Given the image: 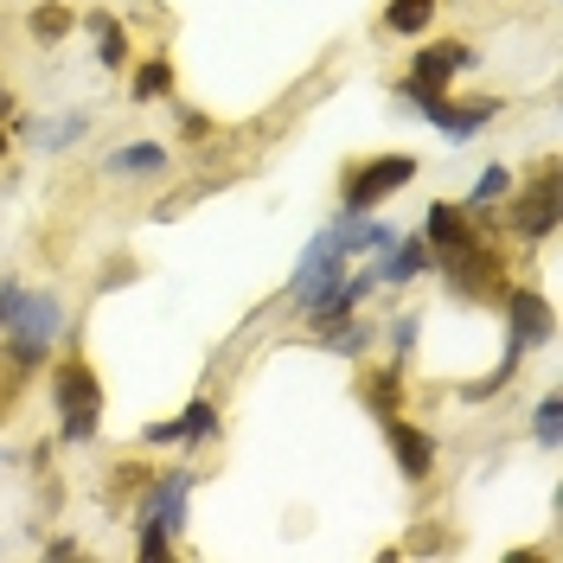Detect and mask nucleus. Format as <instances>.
I'll return each instance as SVG.
<instances>
[{
	"instance_id": "nucleus-15",
	"label": "nucleus",
	"mask_w": 563,
	"mask_h": 563,
	"mask_svg": "<svg viewBox=\"0 0 563 563\" xmlns=\"http://www.w3.org/2000/svg\"><path fill=\"white\" fill-rule=\"evenodd\" d=\"M90 38H97V65H103V70H122V65H129V33H122V20L90 13Z\"/></svg>"
},
{
	"instance_id": "nucleus-3",
	"label": "nucleus",
	"mask_w": 563,
	"mask_h": 563,
	"mask_svg": "<svg viewBox=\"0 0 563 563\" xmlns=\"http://www.w3.org/2000/svg\"><path fill=\"white\" fill-rule=\"evenodd\" d=\"M417 154H378V161H358L346 174V186H340V211H372L385 206L390 192H404L410 179H417Z\"/></svg>"
},
{
	"instance_id": "nucleus-16",
	"label": "nucleus",
	"mask_w": 563,
	"mask_h": 563,
	"mask_svg": "<svg viewBox=\"0 0 563 563\" xmlns=\"http://www.w3.org/2000/svg\"><path fill=\"white\" fill-rule=\"evenodd\" d=\"M435 7H442V0H390V7H385V33H397V38H417V33H429Z\"/></svg>"
},
{
	"instance_id": "nucleus-8",
	"label": "nucleus",
	"mask_w": 563,
	"mask_h": 563,
	"mask_svg": "<svg viewBox=\"0 0 563 563\" xmlns=\"http://www.w3.org/2000/svg\"><path fill=\"white\" fill-rule=\"evenodd\" d=\"M385 442H390V455H397L404 481H429L435 474V435L429 429H417V422H404V417H385Z\"/></svg>"
},
{
	"instance_id": "nucleus-20",
	"label": "nucleus",
	"mask_w": 563,
	"mask_h": 563,
	"mask_svg": "<svg viewBox=\"0 0 563 563\" xmlns=\"http://www.w3.org/2000/svg\"><path fill=\"white\" fill-rule=\"evenodd\" d=\"M531 435H538L544 449H558V442H563V404H558V397H544V404L531 410Z\"/></svg>"
},
{
	"instance_id": "nucleus-24",
	"label": "nucleus",
	"mask_w": 563,
	"mask_h": 563,
	"mask_svg": "<svg viewBox=\"0 0 563 563\" xmlns=\"http://www.w3.org/2000/svg\"><path fill=\"white\" fill-rule=\"evenodd\" d=\"M84 129H90V115H65V122H52V129H38V141H45V147H70V141L84 135Z\"/></svg>"
},
{
	"instance_id": "nucleus-1",
	"label": "nucleus",
	"mask_w": 563,
	"mask_h": 563,
	"mask_svg": "<svg viewBox=\"0 0 563 563\" xmlns=\"http://www.w3.org/2000/svg\"><path fill=\"white\" fill-rule=\"evenodd\" d=\"M58 327H65L58 295H26V288H20L13 314H7V327H0V340H7V372L26 378L33 365H45V358H52V340H58Z\"/></svg>"
},
{
	"instance_id": "nucleus-22",
	"label": "nucleus",
	"mask_w": 563,
	"mask_h": 563,
	"mask_svg": "<svg viewBox=\"0 0 563 563\" xmlns=\"http://www.w3.org/2000/svg\"><path fill=\"white\" fill-rule=\"evenodd\" d=\"M141 558L154 563V558H174V531L167 526H154V519H141V544H135Z\"/></svg>"
},
{
	"instance_id": "nucleus-10",
	"label": "nucleus",
	"mask_w": 563,
	"mask_h": 563,
	"mask_svg": "<svg viewBox=\"0 0 563 563\" xmlns=\"http://www.w3.org/2000/svg\"><path fill=\"white\" fill-rule=\"evenodd\" d=\"M551 327H558V320H551V301H544V295H531V288H519V295H512V352L526 358L531 346H544V340H551Z\"/></svg>"
},
{
	"instance_id": "nucleus-13",
	"label": "nucleus",
	"mask_w": 563,
	"mask_h": 563,
	"mask_svg": "<svg viewBox=\"0 0 563 563\" xmlns=\"http://www.w3.org/2000/svg\"><path fill=\"white\" fill-rule=\"evenodd\" d=\"M167 167V147L161 141H129L109 154V179H141V174H161Z\"/></svg>"
},
{
	"instance_id": "nucleus-6",
	"label": "nucleus",
	"mask_w": 563,
	"mask_h": 563,
	"mask_svg": "<svg viewBox=\"0 0 563 563\" xmlns=\"http://www.w3.org/2000/svg\"><path fill=\"white\" fill-rule=\"evenodd\" d=\"M340 276H346V250L333 244V231H320L314 244H308V256H301V269H295V282H288V288H295V301L314 314L320 301L333 295V282H340Z\"/></svg>"
},
{
	"instance_id": "nucleus-23",
	"label": "nucleus",
	"mask_w": 563,
	"mask_h": 563,
	"mask_svg": "<svg viewBox=\"0 0 563 563\" xmlns=\"http://www.w3.org/2000/svg\"><path fill=\"white\" fill-rule=\"evenodd\" d=\"M512 372H519V352H506V365H493L487 378H474V385H467V404H481V397H493V390L506 385Z\"/></svg>"
},
{
	"instance_id": "nucleus-2",
	"label": "nucleus",
	"mask_w": 563,
	"mask_h": 563,
	"mask_svg": "<svg viewBox=\"0 0 563 563\" xmlns=\"http://www.w3.org/2000/svg\"><path fill=\"white\" fill-rule=\"evenodd\" d=\"M52 404H58V435L65 442H90L97 435V417H103V385L84 358H58L52 372Z\"/></svg>"
},
{
	"instance_id": "nucleus-25",
	"label": "nucleus",
	"mask_w": 563,
	"mask_h": 563,
	"mask_svg": "<svg viewBox=\"0 0 563 563\" xmlns=\"http://www.w3.org/2000/svg\"><path fill=\"white\" fill-rule=\"evenodd\" d=\"M13 301H20V282H0V327H7V314H13Z\"/></svg>"
},
{
	"instance_id": "nucleus-17",
	"label": "nucleus",
	"mask_w": 563,
	"mask_h": 563,
	"mask_svg": "<svg viewBox=\"0 0 563 563\" xmlns=\"http://www.w3.org/2000/svg\"><path fill=\"white\" fill-rule=\"evenodd\" d=\"M129 97H135V103H154V97H174V65H167V58H141L135 84H129Z\"/></svg>"
},
{
	"instance_id": "nucleus-9",
	"label": "nucleus",
	"mask_w": 563,
	"mask_h": 563,
	"mask_svg": "<svg viewBox=\"0 0 563 563\" xmlns=\"http://www.w3.org/2000/svg\"><path fill=\"white\" fill-rule=\"evenodd\" d=\"M422 238H429V250H435V256L474 244V211L455 206V199H435V206H429V224H422Z\"/></svg>"
},
{
	"instance_id": "nucleus-28",
	"label": "nucleus",
	"mask_w": 563,
	"mask_h": 563,
	"mask_svg": "<svg viewBox=\"0 0 563 563\" xmlns=\"http://www.w3.org/2000/svg\"><path fill=\"white\" fill-rule=\"evenodd\" d=\"M0 161H7V122H0Z\"/></svg>"
},
{
	"instance_id": "nucleus-21",
	"label": "nucleus",
	"mask_w": 563,
	"mask_h": 563,
	"mask_svg": "<svg viewBox=\"0 0 563 563\" xmlns=\"http://www.w3.org/2000/svg\"><path fill=\"white\" fill-rule=\"evenodd\" d=\"M506 192H512V167H487V174H481V186H474V199H467V211L493 206V199H506Z\"/></svg>"
},
{
	"instance_id": "nucleus-7",
	"label": "nucleus",
	"mask_w": 563,
	"mask_h": 563,
	"mask_svg": "<svg viewBox=\"0 0 563 563\" xmlns=\"http://www.w3.org/2000/svg\"><path fill=\"white\" fill-rule=\"evenodd\" d=\"M493 115H499V97H467V103H455V97L442 90V97H429V103H422V122H429V129H442L449 141L481 135Z\"/></svg>"
},
{
	"instance_id": "nucleus-11",
	"label": "nucleus",
	"mask_w": 563,
	"mask_h": 563,
	"mask_svg": "<svg viewBox=\"0 0 563 563\" xmlns=\"http://www.w3.org/2000/svg\"><path fill=\"white\" fill-rule=\"evenodd\" d=\"M186 493H192V474H167V481H154V493H147V519L154 526H167V531H179L186 526Z\"/></svg>"
},
{
	"instance_id": "nucleus-27",
	"label": "nucleus",
	"mask_w": 563,
	"mask_h": 563,
	"mask_svg": "<svg viewBox=\"0 0 563 563\" xmlns=\"http://www.w3.org/2000/svg\"><path fill=\"white\" fill-rule=\"evenodd\" d=\"M7 109H13V90H0V115H7Z\"/></svg>"
},
{
	"instance_id": "nucleus-4",
	"label": "nucleus",
	"mask_w": 563,
	"mask_h": 563,
	"mask_svg": "<svg viewBox=\"0 0 563 563\" xmlns=\"http://www.w3.org/2000/svg\"><path fill=\"white\" fill-rule=\"evenodd\" d=\"M481 65V52L467 45V38H442V45H422L417 58H410V77H404V97H417V103H429V97H442L449 84H455L461 70Z\"/></svg>"
},
{
	"instance_id": "nucleus-12",
	"label": "nucleus",
	"mask_w": 563,
	"mask_h": 563,
	"mask_svg": "<svg viewBox=\"0 0 563 563\" xmlns=\"http://www.w3.org/2000/svg\"><path fill=\"white\" fill-rule=\"evenodd\" d=\"M211 429H218L211 397H192V404L179 410V422H154V429H147V442L161 449V442H192V435H211Z\"/></svg>"
},
{
	"instance_id": "nucleus-18",
	"label": "nucleus",
	"mask_w": 563,
	"mask_h": 563,
	"mask_svg": "<svg viewBox=\"0 0 563 563\" xmlns=\"http://www.w3.org/2000/svg\"><path fill=\"white\" fill-rule=\"evenodd\" d=\"M397 385H404V365H385V372H372L358 390H365V404H372L378 417H397Z\"/></svg>"
},
{
	"instance_id": "nucleus-19",
	"label": "nucleus",
	"mask_w": 563,
	"mask_h": 563,
	"mask_svg": "<svg viewBox=\"0 0 563 563\" xmlns=\"http://www.w3.org/2000/svg\"><path fill=\"white\" fill-rule=\"evenodd\" d=\"M26 26H33V38H38V45H58V38H65L70 26H77V13L52 0V7H33V20H26Z\"/></svg>"
},
{
	"instance_id": "nucleus-14",
	"label": "nucleus",
	"mask_w": 563,
	"mask_h": 563,
	"mask_svg": "<svg viewBox=\"0 0 563 563\" xmlns=\"http://www.w3.org/2000/svg\"><path fill=\"white\" fill-rule=\"evenodd\" d=\"M422 269H435L429 238H404V244H390V263L378 269V282H410V276H422Z\"/></svg>"
},
{
	"instance_id": "nucleus-5",
	"label": "nucleus",
	"mask_w": 563,
	"mask_h": 563,
	"mask_svg": "<svg viewBox=\"0 0 563 563\" xmlns=\"http://www.w3.org/2000/svg\"><path fill=\"white\" fill-rule=\"evenodd\" d=\"M506 218H512L519 238H551V231H558V161H544V167L519 186V199L506 206Z\"/></svg>"
},
{
	"instance_id": "nucleus-26",
	"label": "nucleus",
	"mask_w": 563,
	"mask_h": 563,
	"mask_svg": "<svg viewBox=\"0 0 563 563\" xmlns=\"http://www.w3.org/2000/svg\"><path fill=\"white\" fill-rule=\"evenodd\" d=\"M390 340H397V352H410V346H417V320H397V333H390Z\"/></svg>"
}]
</instances>
